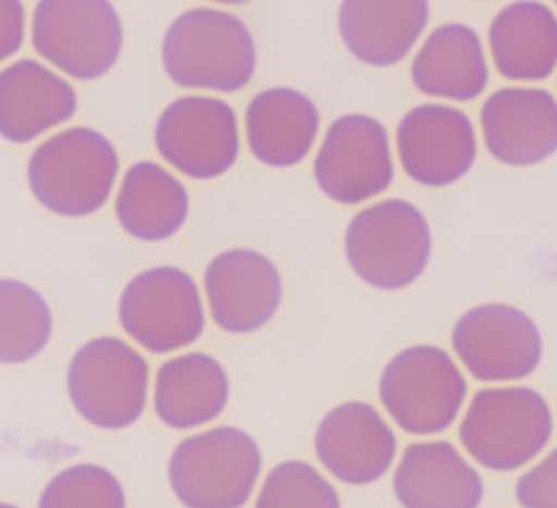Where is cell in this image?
I'll return each instance as SVG.
<instances>
[{"instance_id": "obj_23", "label": "cell", "mask_w": 557, "mask_h": 508, "mask_svg": "<svg viewBox=\"0 0 557 508\" xmlns=\"http://www.w3.org/2000/svg\"><path fill=\"white\" fill-rule=\"evenodd\" d=\"M227 399V373L212 355L185 352L159 368L154 410L170 429L190 431L216 420Z\"/></svg>"}, {"instance_id": "obj_29", "label": "cell", "mask_w": 557, "mask_h": 508, "mask_svg": "<svg viewBox=\"0 0 557 508\" xmlns=\"http://www.w3.org/2000/svg\"><path fill=\"white\" fill-rule=\"evenodd\" d=\"M27 12L23 0H0V63L10 61L25 42Z\"/></svg>"}, {"instance_id": "obj_31", "label": "cell", "mask_w": 557, "mask_h": 508, "mask_svg": "<svg viewBox=\"0 0 557 508\" xmlns=\"http://www.w3.org/2000/svg\"><path fill=\"white\" fill-rule=\"evenodd\" d=\"M0 508H18V506H14V504H3V501H0Z\"/></svg>"}, {"instance_id": "obj_26", "label": "cell", "mask_w": 557, "mask_h": 508, "mask_svg": "<svg viewBox=\"0 0 557 508\" xmlns=\"http://www.w3.org/2000/svg\"><path fill=\"white\" fill-rule=\"evenodd\" d=\"M38 508H127V497L106 467L74 464L45 484Z\"/></svg>"}, {"instance_id": "obj_17", "label": "cell", "mask_w": 557, "mask_h": 508, "mask_svg": "<svg viewBox=\"0 0 557 508\" xmlns=\"http://www.w3.org/2000/svg\"><path fill=\"white\" fill-rule=\"evenodd\" d=\"M78 95L72 83L36 59H21L0 70V136L10 144H32L74 119Z\"/></svg>"}, {"instance_id": "obj_3", "label": "cell", "mask_w": 557, "mask_h": 508, "mask_svg": "<svg viewBox=\"0 0 557 508\" xmlns=\"http://www.w3.org/2000/svg\"><path fill=\"white\" fill-rule=\"evenodd\" d=\"M261 464V450L246 431L216 426L176 444L168 480L185 508H244Z\"/></svg>"}, {"instance_id": "obj_12", "label": "cell", "mask_w": 557, "mask_h": 508, "mask_svg": "<svg viewBox=\"0 0 557 508\" xmlns=\"http://www.w3.org/2000/svg\"><path fill=\"white\" fill-rule=\"evenodd\" d=\"M453 348L480 382H518L542 361L535 321L516 306L484 303L463 312L453 329Z\"/></svg>"}, {"instance_id": "obj_10", "label": "cell", "mask_w": 557, "mask_h": 508, "mask_svg": "<svg viewBox=\"0 0 557 508\" xmlns=\"http://www.w3.org/2000/svg\"><path fill=\"white\" fill-rule=\"evenodd\" d=\"M154 146L161 159L185 176H223L242 152L237 112L214 97H181L161 112Z\"/></svg>"}, {"instance_id": "obj_21", "label": "cell", "mask_w": 557, "mask_h": 508, "mask_svg": "<svg viewBox=\"0 0 557 508\" xmlns=\"http://www.w3.org/2000/svg\"><path fill=\"white\" fill-rule=\"evenodd\" d=\"M414 87L426 97L469 103L488 85L480 34L463 23H446L429 34L410 65Z\"/></svg>"}, {"instance_id": "obj_9", "label": "cell", "mask_w": 557, "mask_h": 508, "mask_svg": "<svg viewBox=\"0 0 557 508\" xmlns=\"http://www.w3.org/2000/svg\"><path fill=\"white\" fill-rule=\"evenodd\" d=\"M467 382L437 346H412L395 355L380 380L384 408L410 435L444 433L467 399Z\"/></svg>"}, {"instance_id": "obj_6", "label": "cell", "mask_w": 557, "mask_h": 508, "mask_svg": "<svg viewBox=\"0 0 557 508\" xmlns=\"http://www.w3.org/2000/svg\"><path fill=\"white\" fill-rule=\"evenodd\" d=\"M125 29L112 0H38L32 45L74 80H99L121 59Z\"/></svg>"}, {"instance_id": "obj_2", "label": "cell", "mask_w": 557, "mask_h": 508, "mask_svg": "<svg viewBox=\"0 0 557 508\" xmlns=\"http://www.w3.org/2000/svg\"><path fill=\"white\" fill-rule=\"evenodd\" d=\"M121 170L110 138L85 125L67 127L32 152L27 183L34 199L59 216L97 214L108 203Z\"/></svg>"}, {"instance_id": "obj_20", "label": "cell", "mask_w": 557, "mask_h": 508, "mask_svg": "<svg viewBox=\"0 0 557 508\" xmlns=\"http://www.w3.org/2000/svg\"><path fill=\"white\" fill-rule=\"evenodd\" d=\"M248 148L270 168L301 163L319 134V110L310 97L293 87L259 91L246 110Z\"/></svg>"}, {"instance_id": "obj_27", "label": "cell", "mask_w": 557, "mask_h": 508, "mask_svg": "<svg viewBox=\"0 0 557 508\" xmlns=\"http://www.w3.org/2000/svg\"><path fill=\"white\" fill-rule=\"evenodd\" d=\"M255 508H342L335 486L308 461L290 459L274 467Z\"/></svg>"}, {"instance_id": "obj_25", "label": "cell", "mask_w": 557, "mask_h": 508, "mask_svg": "<svg viewBox=\"0 0 557 508\" xmlns=\"http://www.w3.org/2000/svg\"><path fill=\"white\" fill-rule=\"evenodd\" d=\"M54 333L52 308L34 286L0 280V363L18 365L48 348Z\"/></svg>"}, {"instance_id": "obj_14", "label": "cell", "mask_w": 557, "mask_h": 508, "mask_svg": "<svg viewBox=\"0 0 557 508\" xmlns=\"http://www.w3.org/2000/svg\"><path fill=\"white\" fill-rule=\"evenodd\" d=\"M203 286L214 323L230 335H248L263 329L284 297L276 265L250 248H232L216 255L206 268Z\"/></svg>"}, {"instance_id": "obj_1", "label": "cell", "mask_w": 557, "mask_h": 508, "mask_svg": "<svg viewBox=\"0 0 557 508\" xmlns=\"http://www.w3.org/2000/svg\"><path fill=\"white\" fill-rule=\"evenodd\" d=\"M161 63L183 89L239 91L257 70V45L248 25L230 12L195 8L178 14L163 34Z\"/></svg>"}, {"instance_id": "obj_15", "label": "cell", "mask_w": 557, "mask_h": 508, "mask_svg": "<svg viewBox=\"0 0 557 508\" xmlns=\"http://www.w3.org/2000/svg\"><path fill=\"white\" fill-rule=\"evenodd\" d=\"M484 146L504 165L529 168L557 152V101L542 87H502L482 106Z\"/></svg>"}, {"instance_id": "obj_8", "label": "cell", "mask_w": 557, "mask_h": 508, "mask_svg": "<svg viewBox=\"0 0 557 508\" xmlns=\"http://www.w3.org/2000/svg\"><path fill=\"white\" fill-rule=\"evenodd\" d=\"M123 331L154 355L188 348L206 331V310L193 276L176 265H154L127 282L119 299Z\"/></svg>"}, {"instance_id": "obj_30", "label": "cell", "mask_w": 557, "mask_h": 508, "mask_svg": "<svg viewBox=\"0 0 557 508\" xmlns=\"http://www.w3.org/2000/svg\"><path fill=\"white\" fill-rule=\"evenodd\" d=\"M210 3H219V5H244V3H250V0H210Z\"/></svg>"}, {"instance_id": "obj_16", "label": "cell", "mask_w": 557, "mask_h": 508, "mask_svg": "<svg viewBox=\"0 0 557 508\" xmlns=\"http://www.w3.org/2000/svg\"><path fill=\"white\" fill-rule=\"evenodd\" d=\"M317 457L339 482L363 486L388 473L397 453L393 429L363 401H346L321 420L314 435Z\"/></svg>"}, {"instance_id": "obj_4", "label": "cell", "mask_w": 557, "mask_h": 508, "mask_svg": "<svg viewBox=\"0 0 557 508\" xmlns=\"http://www.w3.org/2000/svg\"><path fill=\"white\" fill-rule=\"evenodd\" d=\"M433 235L420 208L386 199L352 216L346 230V257L359 280L380 290H401L424 274Z\"/></svg>"}, {"instance_id": "obj_5", "label": "cell", "mask_w": 557, "mask_h": 508, "mask_svg": "<svg viewBox=\"0 0 557 508\" xmlns=\"http://www.w3.org/2000/svg\"><path fill=\"white\" fill-rule=\"evenodd\" d=\"M553 437L546 399L529 386L480 391L459 426L467 453L488 471L510 473L529 464Z\"/></svg>"}, {"instance_id": "obj_18", "label": "cell", "mask_w": 557, "mask_h": 508, "mask_svg": "<svg viewBox=\"0 0 557 508\" xmlns=\"http://www.w3.org/2000/svg\"><path fill=\"white\" fill-rule=\"evenodd\" d=\"M429 18V0H342L337 25L357 61L393 67L412 52Z\"/></svg>"}, {"instance_id": "obj_11", "label": "cell", "mask_w": 557, "mask_h": 508, "mask_svg": "<svg viewBox=\"0 0 557 508\" xmlns=\"http://www.w3.org/2000/svg\"><path fill=\"white\" fill-rule=\"evenodd\" d=\"M395 165L386 127L368 114L339 116L314 159L319 190L342 206H357L391 188Z\"/></svg>"}, {"instance_id": "obj_28", "label": "cell", "mask_w": 557, "mask_h": 508, "mask_svg": "<svg viewBox=\"0 0 557 508\" xmlns=\"http://www.w3.org/2000/svg\"><path fill=\"white\" fill-rule=\"evenodd\" d=\"M516 497L524 508H557V448L520 478Z\"/></svg>"}, {"instance_id": "obj_24", "label": "cell", "mask_w": 557, "mask_h": 508, "mask_svg": "<svg viewBox=\"0 0 557 508\" xmlns=\"http://www.w3.org/2000/svg\"><path fill=\"white\" fill-rule=\"evenodd\" d=\"M488 45L508 80H544L557 67V16L540 0H518L493 18Z\"/></svg>"}, {"instance_id": "obj_13", "label": "cell", "mask_w": 557, "mask_h": 508, "mask_svg": "<svg viewBox=\"0 0 557 508\" xmlns=\"http://www.w3.org/2000/svg\"><path fill=\"white\" fill-rule=\"evenodd\" d=\"M397 152L406 174L429 188L467 176L478 159L471 119L450 106H417L397 127Z\"/></svg>"}, {"instance_id": "obj_32", "label": "cell", "mask_w": 557, "mask_h": 508, "mask_svg": "<svg viewBox=\"0 0 557 508\" xmlns=\"http://www.w3.org/2000/svg\"><path fill=\"white\" fill-rule=\"evenodd\" d=\"M555 5H557V0H555Z\"/></svg>"}, {"instance_id": "obj_7", "label": "cell", "mask_w": 557, "mask_h": 508, "mask_svg": "<svg viewBox=\"0 0 557 508\" xmlns=\"http://www.w3.org/2000/svg\"><path fill=\"white\" fill-rule=\"evenodd\" d=\"M150 365L119 337L83 344L67 368V395L81 418L103 431H123L144 418Z\"/></svg>"}, {"instance_id": "obj_19", "label": "cell", "mask_w": 557, "mask_h": 508, "mask_svg": "<svg viewBox=\"0 0 557 508\" xmlns=\"http://www.w3.org/2000/svg\"><path fill=\"white\" fill-rule=\"evenodd\" d=\"M393 486L404 508H480L484 497L480 473L442 439L410 444Z\"/></svg>"}, {"instance_id": "obj_22", "label": "cell", "mask_w": 557, "mask_h": 508, "mask_svg": "<svg viewBox=\"0 0 557 508\" xmlns=\"http://www.w3.org/2000/svg\"><path fill=\"white\" fill-rule=\"evenodd\" d=\"M119 225L136 241L159 244L174 237L190 214L183 183L154 161L127 168L114 201Z\"/></svg>"}]
</instances>
